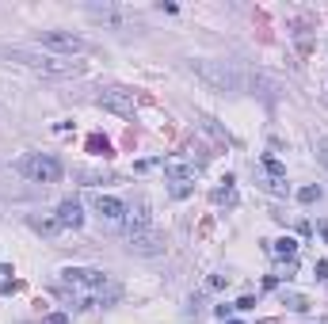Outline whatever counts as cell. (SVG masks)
Masks as SVG:
<instances>
[{
  "label": "cell",
  "instance_id": "1",
  "mask_svg": "<svg viewBox=\"0 0 328 324\" xmlns=\"http://www.w3.org/2000/svg\"><path fill=\"white\" fill-rule=\"evenodd\" d=\"M61 286L73 290V301H77L80 309L115 305V301L122 298V290L103 271H95V267H65V271H61Z\"/></svg>",
  "mask_w": 328,
  "mask_h": 324
},
{
  "label": "cell",
  "instance_id": "2",
  "mask_svg": "<svg viewBox=\"0 0 328 324\" xmlns=\"http://www.w3.org/2000/svg\"><path fill=\"white\" fill-rule=\"evenodd\" d=\"M4 58L19 61V65H27V69H35V73H42V77H80V73H84V61H69V58H58V53L8 50Z\"/></svg>",
  "mask_w": 328,
  "mask_h": 324
},
{
  "label": "cell",
  "instance_id": "3",
  "mask_svg": "<svg viewBox=\"0 0 328 324\" xmlns=\"http://www.w3.org/2000/svg\"><path fill=\"white\" fill-rule=\"evenodd\" d=\"M187 69L202 80V84H210L214 92H229V95H241V92H244V77L237 73L233 65H225V61H206V58H195Z\"/></svg>",
  "mask_w": 328,
  "mask_h": 324
},
{
  "label": "cell",
  "instance_id": "4",
  "mask_svg": "<svg viewBox=\"0 0 328 324\" xmlns=\"http://www.w3.org/2000/svg\"><path fill=\"white\" fill-rule=\"evenodd\" d=\"M16 172L27 179H35V183H58L61 179V160L53 153H27L16 160Z\"/></svg>",
  "mask_w": 328,
  "mask_h": 324
},
{
  "label": "cell",
  "instance_id": "5",
  "mask_svg": "<svg viewBox=\"0 0 328 324\" xmlns=\"http://www.w3.org/2000/svg\"><path fill=\"white\" fill-rule=\"evenodd\" d=\"M35 42L46 46V50H61V53H84L88 50V38H80L73 31H38Z\"/></svg>",
  "mask_w": 328,
  "mask_h": 324
},
{
  "label": "cell",
  "instance_id": "6",
  "mask_svg": "<svg viewBox=\"0 0 328 324\" xmlns=\"http://www.w3.org/2000/svg\"><path fill=\"white\" fill-rule=\"evenodd\" d=\"M95 103H99L103 111L122 115V119H134V111H138V99H134V92H126V88H103V92L95 95Z\"/></svg>",
  "mask_w": 328,
  "mask_h": 324
},
{
  "label": "cell",
  "instance_id": "7",
  "mask_svg": "<svg viewBox=\"0 0 328 324\" xmlns=\"http://www.w3.org/2000/svg\"><path fill=\"white\" fill-rule=\"evenodd\" d=\"M160 168L168 172L172 183H195L199 172H202V164H191V160H183V156H168V160H160Z\"/></svg>",
  "mask_w": 328,
  "mask_h": 324
},
{
  "label": "cell",
  "instance_id": "8",
  "mask_svg": "<svg viewBox=\"0 0 328 324\" xmlns=\"http://www.w3.org/2000/svg\"><path fill=\"white\" fill-rule=\"evenodd\" d=\"M126 248L134 252V256H160L164 252V237L156 229H145V233H134Z\"/></svg>",
  "mask_w": 328,
  "mask_h": 324
},
{
  "label": "cell",
  "instance_id": "9",
  "mask_svg": "<svg viewBox=\"0 0 328 324\" xmlns=\"http://www.w3.org/2000/svg\"><path fill=\"white\" fill-rule=\"evenodd\" d=\"M92 210L107 222H126V202L122 198H111V195H92Z\"/></svg>",
  "mask_w": 328,
  "mask_h": 324
},
{
  "label": "cell",
  "instance_id": "10",
  "mask_svg": "<svg viewBox=\"0 0 328 324\" xmlns=\"http://www.w3.org/2000/svg\"><path fill=\"white\" fill-rule=\"evenodd\" d=\"M126 225H130V237H134V233H145L149 225H153V218H149V198H134V202L126 206Z\"/></svg>",
  "mask_w": 328,
  "mask_h": 324
},
{
  "label": "cell",
  "instance_id": "11",
  "mask_svg": "<svg viewBox=\"0 0 328 324\" xmlns=\"http://www.w3.org/2000/svg\"><path fill=\"white\" fill-rule=\"evenodd\" d=\"M53 222L61 225V229H80L84 225V210H80V202L77 198H65V202L58 206V218Z\"/></svg>",
  "mask_w": 328,
  "mask_h": 324
},
{
  "label": "cell",
  "instance_id": "12",
  "mask_svg": "<svg viewBox=\"0 0 328 324\" xmlns=\"http://www.w3.org/2000/svg\"><path fill=\"white\" fill-rule=\"evenodd\" d=\"M73 176L84 183V187H99V183H115V176L111 172H99V168H77Z\"/></svg>",
  "mask_w": 328,
  "mask_h": 324
},
{
  "label": "cell",
  "instance_id": "13",
  "mask_svg": "<svg viewBox=\"0 0 328 324\" xmlns=\"http://www.w3.org/2000/svg\"><path fill=\"white\" fill-rule=\"evenodd\" d=\"M210 198H214L217 206H237V187H233V176H225V179H222V187H214V195H210Z\"/></svg>",
  "mask_w": 328,
  "mask_h": 324
},
{
  "label": "cell",
  "instance_id": "14",
  "mask_svg": "<svg viewBox=\"0 0 328 324\" xmlns=\"http://www.w3.org/2000/svg\"><path fill=\"white\" fill-rule=\"evenodd\" d=\"M267 252H275L279 259H294V256H298V240H294V237H279V240H271Z\"/></svg>",
  "mask_w": 328,
  "mask_h": 324
},
{
  "label": "cell",
  "instance_id": "15",
  "mask_svg": "<svg viewBox=\"0 0 328 324\" xmlns=\"http://www.w3.org/2000/svg\"><path fill=\"white\" fill-rule=\"evenodd\" d=\"M88 153H92V156H111V141L99 137V134H92V137H88Z\"/></svg>",
  "mask_w": 328,
  "mask_h": 324
},
{
  "label": "cell",
  "instance_id": "16",
  "mask_svg": "<svg viewBox=\"0 0 328 324\" xmlns=\"http://www.w3.org/2000/svg\"><path fill=\"white\" fill-rule=\"evenodd\" d=\"M259 168L267 172V179H286V164H279L275 156H263V164Z\"/></svg>",
  "mask_w": 328,
  "mask_h": 324
},
{
  "label": "cell",
  "instance_id": "17",
  "mask_svg": "<svg viewBox=\"0 0 328 324\" xmlns=\"http://www.w3.org/2000/svg\"><path fill=\"white\" fill-rule=\"evenodd\" d=\"M283 305L294 309V313H305V309H309V298H302V294H286V290H283Z\"/></svg>",
  "mask_w": 328,
  "mask_h": 324
},
{
  "label": "cell",
  "instance_id": "18",
  "mask_svg": "<svg viewBox=\"0 0 328 324\" xmlns=\"http://www.w3.org/2000/svg\"><path fill=\"white\" fill-rule=\"evenodd\" d=\"M320 195H324V191H320L317 183H313V187H302V191H298V202H317Z\"/></svg>",
  "mask_w": 328,
  "mask_h": 324
},
{
  "label": "cell",
  "instance_id": "19",
  "mask_svg": "<svg viewBox=\"0 0 328 324\" xmlns=\"http://www.w3.org/2000/svg\"><path fill=\"white\" fill-rule=\"evenodd\" d=\"M313 279H317V282H328V259H320V263L313 267Z\"/></svg>",
  "mask_w": 328,
  "mask_h": 324
},
{
  "label": "cell",
  "instance_id": "20",
  "mask_svg": "<svg viewBox=\"0 0 328 324\" xmlns=\"http://www.w3.org/2000/svg\"><path fill=\"white\" fill-rule=\"evenodd\" d=\"M317 160L328 168V137H320V141H317Z\"/></svg>",
  "mask_w": 328,
  "mask_h": 324
},
{
  "label": "cell",
  "instance_id": "21",
  "mask_svg": "<svg viewBox=\"0 0 328 324\" xmlns=\"http://www.w3.org/2000/svg\"><path fill=\"white\" fill-rule=\"evenodd\" d=\"M191 195V183H172V198H187Z\"/></svg>",
  "mask_w": 328,
  "mask_h": 324
},
{
  "label": "cell",
  "instance_id": "22",
  "mask_svg": "<svg viewBox=\"0 0 328 324\" xmlns=\"http://www.w3.org/2000/svg\"><path fill=\"white\" fill-rule=\"evenodd\" d=\"M214 313H217V320H222V324H225V320H233V305H217Z\"/></svg>",
  "mask_w": 328,
  "mask_h": 324
},
{
  "label": "cell",
  "instance_id": "23",
  "mask_svg": "<svg viewBox=\"0 0 328 324\" xmlns=\"http://www.w3.org/2000/svg\"><path fill=\"white\" fill-rule=\"evenodd\" d=\"M225 282H229V279H225V275H210V282H206V286H210V290H222Z\"/></svg>",
  "mask_w": 328,
  "mask_h": 324
},
{
  "label": "cell",
  "instance_id": "24",
  "mask_svg": "<svg viewBox=\"0 0 328 324\" xmlns=\"http://www.w3.org/2000/svg\"><path fill=\"white\" fill-rule=\"evenodd\" d=\"M233 309H256V298H252V294H244V298L241 301H237V305Z\"/></svg>",
  "mask_w": 328,
  "mask_h": 324
},
{
  "label": "cell",
  "instance_id": "25",
  "mask_svg": "<svg viewBox=\"0 0 328 324\" xmlns=\"http://www.w3.org/2000/svg\"><path fill=\"white\" fill-rule=\"evenodd\" d=\"M46 324H69V316H65V313H50V316H46Z\"/></svg>",
  "mask_w": 328,
  "mask_h": 324
},
{
  "label": "cell",
  "instance_id": "26",
  "mask_svg": "<svg viewBox=\"0 0 328 324\" xmlns=\"http://www.w3.org/2000/svg\"><path fill=\"white\" fill-rule=\"evenodd\" d=\"M156 164H160V160H138L134 168H138V172H149V168H156Z\"/></svg>",
  "mask_w": 328,
  "mask_h": 324
},
{
  "label": "cell",
  "instance_id": "27",
  "mask_svg": "<svg viewBox=\"0 0 328 324\" xmlns=\"http://www.w3.org/2000/svg\"><path fill=\"white\" fill-rule=\"evenodd\" d=\"M320 237H324V244H328V222H320Z\"/></svg>",
  "mask_w": 328,
  "mask_h": 324
},
{
  "label": "cell",
  "instance_id": "28",
  "mask_svg": "<svg viewBox=\"0 0 328 324\" xmlns=\"http://www.w3.org/2000/svg\"><path fill=\"white\" fill-rule=\"evenodd\" d=\"M0 275H12V267H4V263H0Z\"/></svg>",
  "mask_w": 328,
  "mask_h": 324
},
{
  "label": "cell",
  "instance_id": "29",
  "mask_svg": "<svg viewBox=\"0 0 328 324\" xmlns=\"http://www.w3.org/2000/svg\"><path fill=\"white\" fill-rule=\"evenodd\" d=\"M225 324H244V320H225Z\"/></svg>",
  "mask_w": 328,
  "mask_h": 324
}]
</instances>
